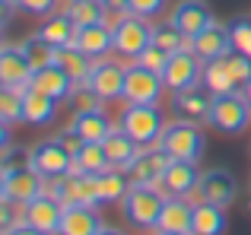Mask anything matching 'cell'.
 <instances>
[{
	"label": "cell",
	"mask_w": 251,
	"mask_h": 235,
	"mask_svg": "<svg viewBox=\"0 0 251 235\" xmlns=\"http://www.w3.org/2000/svg\"><path fill=\"white\" fill-rule=\"evenodd\" d=\"M166 3L169 0H127V13L143 16V19H156L166 13Z\"/></svg>",
	"instance_id": "f35d334b"
},
{
	"label": "cell",
	"mask_w": 251,
	"mask_h": 235,
	"mask_svg": "<svg viewBox=\"0 0 251 235\" xmlns=\"http://www.w3.org/2000/svg\"><path fill=\"white\" fill-rule=\"evenodd\" d=\"M38 194H45V178L29 162H23V165H3V172H0V200L25 207Z\"/></svg>",
	"instance_id": "8992f818"
},
{
	"label": "cell",
	"mask_w": 251,
	"mask_h": 235,
	"mask_svg": "<svg viewBox=\"0 0 251 235\" xmlns=\"http://www.w3.org/2000/svg\"><path fill=\"white\" fill-rule=\"evenodd\" d=\"M19 48L25 51V57H29V64H32V70H42V67H51V64H57V51L61 48H54L51 42H45L42 35H29V38H23L19 42Z\"/></svg>",
	"instance_id": "1f68e13d"
},
{
	"label": "cell",
	"mask_w": 251,
	"mask_h": 235,
	"mask_svg": "<svg viewBox=\"0 0 251 235\" xmlns=\"http://www.w3.org/2000/svg\"><path fill=\"white\" fill-rule=\"evenodd\" d=\"M57 140H61V146L67 149L70 156H76L83 149V140H80V134H76V130H70V127H64L61 134H57Z\"/></svg>",
	"instance_id": "b9f144b4"
},
{
	"label": "cell",
	"mask_w": 251,
	"mask_h": 235,
	"mask_svg": "<svg viewBox=\"0 0 251 235\" xmlns=\"http://www.w3.org/2000/svg\"><path fill=\"white\" fill-rule=\"evenodd\" d=\"M156 235H191V232H156Z\"/></svg>",
	"instance_id": "c3c4849f"
},
{
	"label": "cell",
	"mask_w": 251,
	"mask_h": 235,
	"mask_svg": "<svg viewBox=\"0 0 251 235\" xmlns=\"http://www.w3.org/2000/svg\"><path fill=\"white\" fill-rule=\"evenodd\" d=\"M99 229H102V219H99L96 207L70 204L67 210H64V219H61L57 235H96Z\"/></svg>",
	"instance_id": "d4e9b609"
},
{
	"label": "cell",
	"mask_w": 251,
	"mask_h": 235,
	"mask_svg": "<svg viewBox=\"0 0 251 235\" xmlns=\"http://www.w3.org/2000/svg\"><path fill=\"white\" fill-rule=\"evenodd\" d=\"M226 64H229V73H232V80L239 83V86H245V83L251 80V57L239 54V51H229Z\"/></svg>",
	"instance_id": "74e56055"
},
{
	"label": "cell",
	"mask_w": 251,
	"mask_h": 235,
	"mask_svg": "<svg viewBox=\"0 0 251 235\" xmlns=\"http://www.w3.org/2000/svg\"><path fill=\"white\" fill-rule=\"evenodd\" d=\"M102 105H105V102L99 99L96 93H92L89 83H76L74 93L67 95V108H70L74 115H80V112H92V108H102Z\"/></svg>",
	"instance_id": "d590c367"
},
{
	"label": "cell",
	"mask_w": 251,
	"mask_h": 235,
	"mask_svg": "<svg viewBox=\"0 0 251 235\" xmlns=\"http://www.w3.org/2000/svg\"><path fill=\"white\" fill-rule=\"evenodd\" d=\"M159 149L169 156V159H191L197 162L207 149V137H203L201 124L188 121V118H175V121L166 124L159 137Z\"/></svg>",
	"instance_id": "3957f363"
},
{
	"label": "cell",
	"mask_w": 251,
	"mask_h": 235,
	"mask_svg": "<svg viewBox=\"0 0 251 235\" xmlns=\"http://www.w3.org/2000/svg\"><path fill=\"white\" fill-rule=\"evenodd\" d=\"M124 67H127V64H118V61H111V57H99V61L92 64V73H89L86 83L92 86V93H96L105 105L124 99Z\"/></svg>",
	"instance_id": "30bf717a"
},
{
	"label": "cell",
	"mask_w": 251,
	"mask_h": 235,
	"mask_svg": "<svg viewBox=\"0 0 251 235\" xmlns=\"http://www.w3.org/2000/svg\"><path fill=\"white\" fill-rule=\"evenodd\" d=\"M3 235H48V232H42V229H35V226H29V223H23V219H19V223L13 226V229H6Z\"/></svg>",
	"instance_id": "ee69618b"
},
{
	"label": "cell",
	"mask_w": 251,
	"mask_h": 235,
	"mask_svg": "<svg viewBox=\"0 0 251 235\" xmlns=\"http://www.w3.org/2000/svg\"><path fill=\"white\" fill-rule=\"evenodd\" d=\"M166 200V191L156 185H130L127 197L121 200V216L137 229H156Z\"/></svg>",
	"instance_id": "7a4b0ae2"
},
{
	"label": "cell",
	"mask_w": 251,
	"mask_h": 235,
	"mask_svg": "<svg viewBox=\"0 0 251 235\" xmlns=\"http://www.w3.org/2000/svg\"><path fill=\"white\" fill-rule=\"evenodd\" d=\"M105 6H108L111 16H118V13H127V0H102Z\"/></svg>",
	"instance_id": "f6af8a7d"
},
{
	"label": "cell",
	"mask_w": 251,
	"mask_h": 235,
	"mask_svg": "<svg viewBox=\"0 0 251 235\" xmlns=\"http://www.w3.org/2000/svg\"><path fill=\"white\" fill-rule=\"evenodd\" d=\"M242 95H245V99H248V105H251V80L245 83V86H242Z\"/></svg>",
	"instance_id": "7dc6e473"
},
{
	"label": "cell",
	"mask_w": 251,
	"mask_h": 235,
	"mask_svg": "<svg viewBox=\"0 0 251 235\" xmlns=\"http://www.w3.org/2000/svg\"><path fill=\"white\" fill-rule=\"evenodd\" d=\"M226 207L197 200L194 204V223H191V235H223L226 232Z\"/></svg>",
	"instance_id": "4316f807"
},
{
	"label": "cell",
	"mask_w": 251,
	"mask_h": 235,
	"mask_svg": "<svg viewBox=\"0 0 251 235\" xmlns=\"http://www.w3.org/2000/svg\"><path fill=\"white\" fill-rule=\"evenodd\" d=\"M169 168V156L162 153L159 146H143L140 156L134 159V165L127 168L130 185H162V175Z\"/></svg>",
	"instance_id": "2e32d148"
},
{
	"label": "cell",
	"mask_w": 251,
	"mask_h": 235,
	"mask_svg": "<svg viewBox=\"0 0 251 235\" xmlns=\"http://www.w3.org/2000/svg\"><path fill=\"white\" fill-rule=\"evenodd\" d=\"M32 64L25 57V51L19 45L6 42L0 48V86H13V89H25L32 83Z\"/></svg>",
	"instance_id": "9a60e30c"
},
{
	"label": "cell",
	"mask_w": 251,
	"mask_h": 235,
	"mask_svg": "<svg viewBox=\"0 0 251 235\" xmlns=\"http://www.w3.org/2000/svg\"><path fill=\"white\" fill-rule=\"evenodd\" d=\"M16 207L19 204H10V200H3V204H0V232L13 229V226L19 223V219H16Z\"/></svg>",
	"instance_id": "7bdbcfd3"
},
{
	"label": "cell",
	"mask_w": 251,
	"mask_h": 235,
	"mask_svg": "<svg viewBox=\"0 0 251 235\" xmlns=\"http://www.w3.org/2000/svg\"><path fill=\"white\" fill-rule=\"evenodd\" d=\"M188 48L194 51L203 64H207V61H216V57H226L229 51H232V35H229V25H220V23L207 25L201 35H194L188 42Z\"/></svg>",
	"instance_id": "ac0fdd59"
},
{
	"label": "cell",
	"mask_w": 251,
	"mask_h": 235,
	"mask_svg": "<svg viewBox=\"0 0 251 235\" xmlns=\"http://www.w3.org/2000/svg\"><path fill=\"white\" fill-rule=\"evenodd\" d=\"M76 48H80L83 54H89L92 61H99V57H105L108 51H115V32H111V23L105 19V23L83 25V29L76 32Z\"/></svg>",
	"instance_id": "44dd1931"
},
{
	"label": "cell",
	"mask_w": 251,
	"mask_h": 235,
	"mask_svg": "<svg viewBox=\"0 0 251 235\" xmlns=\"http://www.w3.org/2000/svg\"><path fill=\"white\" fill-rule=\"evenodd\" d=\"M210 105H213V93H210L203 83L181 93H172V112L175 118H188V121H207Z\"/></svg>",
	"instance_id": "e0dca14e"
},
{
	"label": "cell",
	"mask_w": 251,
	"mask_h": 235,
	"mask_svg": "<svg viewBox=\"0 0 251 235\" xmlns=\"http://www.w3.org/2000/svg\"><path fill=\"white\" fill-rule=\"evenodd\" d=\"M169 23L191 42V38L201 35L207 25H213L216 19H213V10H210L207 0H178L169 13Z\"/></svg>",
	"instance_id": "8fae6325"
},
{
	"label": "cell",
	"mask_w": 251,
	"mask_h": 235,
	"mask_svg": "<svg viewBox=\"0 0 251 235\" xmlns=\"http://www.w3.org/2000/svg\"><path fill=\"white\" fill-rule=\"evenodd\" d=\"M35 32L45 38V42H51L54 48H70V45H76L80 25L67 16V10H57V13H51V16H45V23L38 25Z\"/></svg>",
	"instance_id": "7402d4cb"
},
{
	"label": "cell",
	"mask_w": 251,
	"mask_h": 235,
	"mask_svg": "<svg viewBox=\"0 0 251 235\" xmlns=\"http://www.w3.org/2000/svg\"><path fill=\"white\" fill-rule=\"evenodd\" d=\"M207 127H213L216 134L223 137H242L251 127V105L248 99L239 93H229V95H213V105H210L207 115Z\"/></svg>",
	"instance_id": "277c9868"
},
{
	"label": "cell",
	"mask_w": 251,
	"mask_h": 235,
	"mask_svg": "<svg viewBox=\"0 0 251 235\" xmlns=\"http://www.w3.org/2000/svg\"><path fill=\"white\" fill-rule=\"evenodd\" d=\"M64 210H67V207H64L57 197L38 194L35 200H29L25 207H19V219L29 223V226H35V229H42V232H48V235H57L61 219H64Z\"/></svg>",
	"instance_id": "4fadbf2b"
},
{
	"label": "cell",
	"mask_w": 251,
	"mask_h": 235,
	"mask_svg": "<svg viewBox=\"0 0 251 235\" xmlns=\"http://www.w3.org/2000/svg\"><path fill=\"white\" fill-rule=\"evenodd\" d=\"M169 57L172 54H166L162 48L150 45L143 54H137V64H140V67H147V70H153V73H162V70H166V64H169Z\"/></svg>",
	"instance_id": "ab89813d"
},
{
	"label": "cell",
	"mask_w": 251,
	"mask_h": 235,
	"mask_svg": "<svg viewBox=\"0 0 251 235\" xmlns=\"http://www.w3.org/2000/svg\"><path fill=\"white\" fill-rule=\"evenodd\" d=\"M102 149H105V156H108V165L111 168H121V172H127L130 165H134V159L140 156V143L137 140H130L127 134H124L121 127H111V134L102 140Z\"/></svg>",
	"instance_id": "d6986e66"
},
{
	"label": "cell",
	"mask_w": 251,
	"mask_h": 235,
	"mask_svg": "<svg viewBox=\"0 0 251 235\" xmlns=\"http://www.w3.org/2000/svg\"><path fill=\"white\" fill-rule=\"evenodd\" d=\"M203 86L210 89L213 95H229V93H239V83L232 80V73H229V64L226 57H216V61H207L203 64Z\"/></svg>",
	"instance_id": "f1b7e54d"
},
{
	"label": "cell",
	"mask_w": 251,
	"mask_h": 235,
	"mask_svg": "<svg viewBox=\"0 0 251 235\" xmlns=\"http://www.w3.org/2000/svg\"><path fill=\"white\" fill-rule=\"evenodd\" d=\"M166 93V80L162 73L140 67V64H127L124 67V102H134V105H153L162 99Z\"/></svg>",
	"instance_id": "ba28073f"
},
{
	"label": "cell",
	"mask_w": 251,
	"mask_h": 235,
	"mask_svg": "<svg viewBox=\"0 0 251 235\" xmlns=\"http://www.w3.org/2000/svg\"><path fill=\"white\" fill-rule=\"evenodd\" d=\"M96 235H124V232H121V229H111V226H102Z\"/></svg>",
	"instance_id": "bcb514c9"
},
{
	"label": "cell",
	"mask_w": 251,
	"mask_h": 235,
	"mask_svg": "<svg viewBox=\"0 0 251 235\" xmlns=\"http://www.w3.org/2000/svg\"><path fill=\"white\" fill-rule=\"evenodd\" d=\"M57 105L61 102L51 99V95L38 93V89L25 86L23 89V124H32V127H48L57 118Z\"/></svg>",
	"instance_id": "ffe728a7"
},
{
	"label": "cell",
	"mask_w": 251,
	"mask_h": 235,
	"mask_svg": "<svg viewBox=\"0 0 251 235\" xmlns=\"http://www.w3.org/2000/svg\"><path fill=\"white\" fill-rule=\"evenodd\" d=\"M92 64H96V61H92L89 54H83L76 45H70V48H61V51H57V67H61L74 83H86V80H89Z\"/></svg>",
	"instance_id": "f546056e"
},
{
	"label": "cell",
	"mask_w": 251,
	"mask_h": 235,
	"mask_svg": "<svg viewBox=\"0 0 251 235\" xmlns=\"http://www.w3.org/2000/svg\"><path fill=\"white\" fill-rule=\"evenodd\" d=\"M29 162L32 168H35L38 175H42L45 181L51 178H64V175L74 172V156L67 153V149L61 146V140L57 137H48V140H38L35 146L29 149Z\"/></svg>",
	"instance_id": "52a82bcc"
},
{
	"label": "cell",
	"mask_w": 251,
	"mask_h": 235,
	"mask_svg": "<svg viewBox=\"0 0 251 235\" xmlns=\"http://www.w3.org/2000/svg\"><path fill=\"white\" fill-rule=\"evenodd\" d=\"M57 3L61 0H16V10L25 13V16H51V13H57Z\"/></svg>",
	"instance_id": "60d3db41"
},
{
	"label": "cell",
	"mask_w": 251,
	"mask_h": 235,
	"mask_svg": "<svg viewBox=\"0 0 251 235\" xmlns=\"http://www.w3.org/2000/svg\"><path fill=\"white\" fill-rule=\"evenodd\" d=\"M108 165V156H105L102 143H83V149L74 156V172H86V175H99Z\"/></svg>",
	"instance_id": "d6a6232c"
},
{
	"label": "cell",
	"mask_w": 251,
	"mask_h": 235,
	"mask_svg": "<svg viewBox=\"0 0 251 235\" xmlns=\"http://www.w3.org/2000/svg\"><path fill=\"white\" fill-rule=\"evenodd\" d=\"M111 118L105 115V108H92V112H80L74 115V121H70V130H76L80 134L83 143H102L105 137L111 134Z\"/></svg>",
	"instance_id": "cb8c5ba5"
},
{
	"label": "cell",
	"mask_w": 251,
	"mask_h": 235,
	"mask_svg": "<svg viewBox=\"0 0 251 235\" xmlns=\"http://www.w3.org/2000/svg\"><path fill=\"white\" fill-rule=\"evenodd\" d=\"M96 188H99V204H121L130 191V178L121 168H105L96 175Z\"/></svg>",
	"instance_id": "83f0119b"
},
{
	"label": "cell",
	"mask_w": 251,
	"mask_h": 235,
	"mask_svg": "<svg viewBox=\"0 0 251 235\" xmlns=\"http://www.w3.org/2000/svg\"><path fill=\"white\" fill-rule=\"evenodd\" d=\"M0 3H3V6H16V0H0Z\"/></svg>",
	"instance_id": "681fc988"
},
{
	"label": "cell",
	"mask_w": 251,
	"mask_h": 235,
	"mask_svg": "<svg viewBox=\"0 0 251 235\" xmlns=\"http://www.w3.org/2000/svg\"><path fill=\"white\" fill-rule=\"evenodd\" d=\"M29 86L38 89V93H45V95H51V99H57V102H67V95L74 93L76 83L70 80V76L64 73L57 64H51V67H42V70H35V73H32V83H29Z\"/></svg>",
	"instance_id": "603a6c76"
},
{
	"label": "cell",
	"mask_w": 251,
	"mask_h": 235,
	"mask_svg": "<svg viewBox=\"0 0 251 235\" xmlns=\"http://www.w3.org/2000/svg\"><path fill=\"white\" fill-rule=\"evenodd\" d=\"M111 32H115V51L121 57H130V61H137V54H143L153 45L150 19L134 16V13H118L111 23Z\"/></svg>",
	"instance_id": "5b68a950"
},
{
	"label": "cell",
	"mask_w": 251,
	"mask_h": 235,
	"mask_svg": "<svg viewBox=\"0 0 251 235\" xmlns=\"http://www.w3.org/2000/svg\"><path fill=\"white\" fill-rule=\"evenodd\" d=\"M64 10H67V16L74 19L80 29L83 25H92V23H105V19L111 16L108 6H105L102 0H67Z\"/></svg>",
	"instance_id": "4dcf8cb0"
},
{
	"label": "cell",
	"mask_w": 251,
	"mask_h": 235,
	"mask_svg": "<svg viewBox=\"0 0 251 235\" xmlns=\"http://www.w3.org/2000/svg\"><path fill=\"white\" fill-rule=\"evenodd\" d=\"M229 35H232V51L251 57V16H235L229 23Z\"/></svg>",
	"instance_id": "8d00e7d4"
},
{
	"label": "cell",
	"mask_w": 251,
	"mask_h": 235,
	"mask_svg": "<svg viewBox=\"0 0 251 235\" xmlns=\"http://www.w3.org/2000/svg\"><path fill=\"white\" fill-rule=\"evenodd\" d=\"M201 76H203V61L191 48L175 51V54L169 57L166 70H162V80H166L169 93H181V89L197 86V83H203Z\"/></svg>",
	"instance_id": "9c48e42d"
},
{
	"label": "cell",
	"mask_w": 251,
	"mask_h": 235,
	"mask_svg": "<svg viewBox=\"0 0 251 235\" xmlns=\"http://www.w3.org/2000/svg\"><path fill=\"white\" fill-rule=\"evenodd\" d=\"M239 197V178H235L229 168H207L201 175V185H197V200H207V204H220L229 207Z\"/></svg>",
	"instance_id": "7c38bea8"
},
{
	"label": "cell",
	"mask_w": 251,
	"mask_h": 235,
	"mask_svg": "<svg viewBox=\"0 0 251 235\" xmlns=\"http://www.w3.org/2000/svg\"><path fill=\"white\" fill-rule=\"evenodd\" d=\"M191 223H194V204L188 197H169L156 232H191Z\"/></svg>",
	"instance_id": "484cf974"
},
{
	"label": "cell",
	"mask_w": 251,
	"mask_h": 235,
	"mask_svg": "<svg viewBox=\"0 0 251 235\" xmlns=\"http://www.w3.org/2000/svg\"><path fill=\"white\" fill-rule=\"evenodd\" d=\"M153 45H156V48H162L166 54H175V51L188 48V38H184L172 23H156L153 25Z\"/></svg>",
	"instance_id": "836d02e7"
},
{
	"label": "cell",
	"mask_w": 251,
	"mask_h": 235,
	"mask_svg": "<svg viewBox=\"0 0 251 235\" xmlns=\"http://www.w3.org/2000/svg\"><path fill=\"white\" fill-rule=\"evenodd\" d=\"M201 168H197V162L191 159H169V168L166 175H162V191H166V197H191V194H197V185H201Z\"/></svg>",
	"instance_id": "5bb4252c"
},
{
	"label": "cell",
	"mask_w": 251,
	"mask_h": 235,
	"mask_svg": "<svg viewBox=\"0 0 251 235\" xmlns=\"http://www.w3.org/2000/svg\"><path fill=\"white\" fill-rule=\"evenodd\" d=\"M118 127L137 140L140 146H159V137L166 130V115H162V105L153 102V105H134V102H124L121 115H118Z\"/></svg>",
	"instance_id": "6da1fadb"
},
{
	"label": "cell",
	"mask_w": 251,
	"mask_h": 235,
	"mask_svg": "<svg viewBox=\"0 0 251 235\" xmlns=\"http://www.w3.org/2000/svg\"><path fill=\"white\" fill-rule=\"evenodd\" d=\"M0 121L10 124V127L23 121V89H13V86L0 89Z\"/></svg>",
	"instance_id": "e575fe53"
}]
</instances>
